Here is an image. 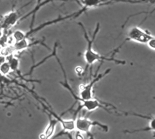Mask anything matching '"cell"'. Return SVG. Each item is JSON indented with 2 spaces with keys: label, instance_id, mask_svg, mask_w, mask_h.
I'll list each match as a JSON object with an SVG mask.
<instances>
[{
  "label": "cell",
  "instance_id": "obj_15",
  "mask_svg": "<svg viewBox=\"0 0 155 139\" xmlns=\"http://www.w3.org/2000/svg\"><path fill=\"white\" fill-rule=\"evenodd\" d=\"M7 61V58L6 56L2 55V54H0V65H1L2 63H4V62Z\"/></svg>",
  "mask_w": 155,
  "mask_h": 139
},
{
  "label": "cell",
  "instance_id": "obj_5",
  "mask_svg": "<svg viewBox=\"0 0 155 139\" xmlns=\"http://www.w3.org/2000/svg\"><path fill=\"white\" fill-rule=\"evenodd\" d=\"M19 16L18 12H11L4 16L0 22V27L3 30H7L13 27L18 22Z\"/></svg>",
  "mask_w": 155,
  "mask_h": 139
},
{
  "label": "cell",
  "instance_id": "obj_6",
  "mask_svg": "<svg viewBox=\"0 0 155 139\" xmlns=\"http://www.w3.org/2000/svg\"><path fill=\"white\" fill-rule=\"evenodd\" d=\"M57 122V120H50V124L47 127L45 132L42 134V136L40 137V138L47 139V138L50 137L52 135H53Z\"/></svg>",
  "mask_w": 155,
  "mask_h": 139
},
{
  "label": "cell",
  "instance_id": "obj_11",
  "mask_svg": "<svg viewBox=\"0 0 155 139\" xmlns=\"http://www.w3.org/2000/svg\"><path fill=\"white\" fill-rule=\"evenodd\" d=\"M12 38L14 39V40L15 42L19 41L23 39H26V34L23 32L19 31V30H17L14 33Z\"/></svg>",
  "mask_w": 155,
  "mask_h": 139
},
{
  "label": "cell",
  "instance_id": "obj_13",
  "mask_svg": "<svg viewBox=\"0 0 155 139\" xmlns=\"http://www.w3.org/2000/svg\"><path fill=\"white\" fill-rule=\"evenodd\" d=\"M8 62L10 64L11 70H15L18 69V65H19V61L18 59L15 57H12L11 59L8 60Z\"/></svg>",
  "mask_w": 155,
  "mask_h": 139
},
{
  "label": "cell",
  "instance_id": "obj_16",
  "mask_svg": "<svg viewBox=\"0 0 155 139\" xmlns=\"http://www.w3.org/2000/svg\"><path fill=\"white\" fill-rule=\"evenodd\" d=\"M2 36H3L2 31V30H0V39H1V37H2Z\"/></svg>",
  "mask_w": 155,
  "mask_h": 139
},
{
  "label": "cell",
  "instance_id": "obj_8",
  "mask_svg": "<svg viewBox=\"0 0 155 139\" xmlns=\"http://www.w3.org/2000/svg\"><path fill=\"white\" fill-rule=\"evenodd\" d=\"M63 129L65 131H71L75 129V120H60Z\"/></svg>",
  "mask_w": 155,
  "mask_h": 139
},
{
  "label": "cell",
  "instance_id": "obj_3",
  "mask_svg": "<svg viewBox=\"0 0 155 139\" xmlns=\"http://www.w3.org/2000/svg\"><path fill=\"white\" fill-rule=\"evenodd\" d=\"M75 129L79 131L89 134L91 128L93 126H97L104 131H109V128L104 125L101 124L97 121H92L87 117H78L75 120Z\"/></svg>",
  "mask_w": 155,
  "mask_h": 139
},
{
  "label": "cell",
  "instance_id": "obj_7",
  "mask_svg": "<svg viewBox=\"0 0 155 139\" xmlns=\"http://www.w3.org/2000/svg\"><path fill=\"white\" fill-rule=\"evenodd\" d=\"M29 46V41L26 39H23L19 41L15 42V44L11 46L13 52L14 51H21L26 49Z\"/></svg>",
  "mask_w": 155,
  "mask_h": 139
},
{
  "label": "cell",
  "instance_id": "obj_10",
  "mask_svg": "<svg viewBox=\"0 0 155 139\" xmlns=\"http://www.w3.org/2000/svg\"><path fill=\"white\" fill-rule=\"evenodd\" d=\"M11 70L10 64L8 61H6L0 65V74L2 75H7Z\"/></svg>",
  "mask_w": 155,
  "mask_h": 139
},
{
  "label": "cell",
  "instance_id": "obj_9",
  "mask_svg": "<svg viewBox=\"0 0 155 139\" xmlns=\"http://www.w3.org/2000/svg\"><path fill=\"white\" fill-rule=\"evenodd\" d=\"M103 0H82L85 7L84 9L97 6Z\"/></svg>",
  "mask_w": 155,
  "mask_h": 139
},
{
  "label": "cell",
  "instance_id": "obj_12",
  "mask_svg": "<svg viewBox=\"0 0 155 139\" xmlns=\"http://www.w3.org/2000/svg\"><path fill=\"white\" fill-rule=\"evenodd\" d=\"M150 119H151V121H150V122L149 124V126L147 128H146L145 129H140V130H137V131H127V132L132 133L136 132V131L137 132V131H155V118H150Z\"/></svg>",
  "mask_w": 155,
  "mask_h": 139
},
{
  "label": "cell",
  "instance_id": "obj_4",
  "mask_svg": "<svg viewBox=\"0 0 155 139\" xmlns=\"http://www.w3.org/2000/svg\"><path fill=\"white\" fill-rule=\"evenodd\" d=\"M154 37L150 32L143 30L140 27H132L128 32V39L141 44H147V42Z\"/></svg>",
  "mask_w": 155,
  "mask_h": 139
},
{
  "label": "cell",
  "instance_id": "obj_2",
  "mask_svg": "<svg viewBox=\"0 0 155 139\" xmlns=\"http://www.w3.org/2000/svg\"><path fill=\"white\" fill-rule=\"evenodd\" d=\"M111 69H107L104 73L99 74L97 77L94 78L93 80L87 85L85 86H81V91L80 93V96L78 97L74 95V97L76 99L79 100H89L93 98V86L95 85L96 82H97L101 78L104 77L106 76L109 74L110 72Z\"/></svg>",
  "mask_w": 155,
  "mask_h": 139
},
{
  "label": "cell",
  "instance_id": "obj_14",
  "mask_svg": "<svg viewBox=\"0 0 155 139\" xmlns=\"http://www.w3.org/2000/svg\"><path fill=\"white\" fill-rule=\"evenodd\" d=\"M147 46H149L150 48L155 50V37H153L152 39H150L148 42L147 44Z\"/></svg>",
  "mask_w": 155,
  "mask_h": 139
},
{
  "label": "cell",
  "instance_id": "obj_1",
  "mask_svg": "<svg viewBox=\"0 0 155 139\" xmlns=\"http://www.w3.org/2000/svg\"><path fill=\"white\" fill-rule=\"evenodd\" d=\"M84 30V32H85V37L87 40V48L86 49L85 52L84 54V57L86 62L87 64V66H92L94 63L97 62V61H101V60H107V61H114L118 64H124V63L120 60H117L116 59H109L107 57H105L104 56H101V54H99L98 53L94 51L93 49V44L94 42V41L96 39V37L99 32V30L100 29V24L98 23L96 27V29L95 31L94 32L93 38L92 39H90L89 38L88 36L87 35V33L86 32L85 29Z\"/></svg>",
  "mask_w": 155,
  "mask_h": 139
}]
</instances>
